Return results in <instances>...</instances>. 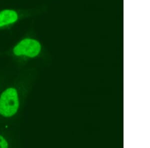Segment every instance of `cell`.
I'll return each instance as SVG.
<instances>
[{"instance_id":"cell-1","label":"cell","mask_w":150,"mask_h":148,"mask_svg":"<svg viewBox=\"0 0 150 148\" xmlns=\"http://www.w3.org/2000/svg\"><path fill=\"white\" fill-rule=\"evenodd\" d=\"M19 102L17 91L14 88H9L0 97V114L6 117L13 116L17 112Z\"/></svg>"},{"instance_id":"cell-3","label":"cell","mask_w":150,"mask_h":148,"mask_svg":"<svg viewBox=\"0 0 150 148\" xmlns=\"http://www.w3.org/2000/svg\"><path fill=\"white\" fill-rule=\"evenodd\" d=\"M17 19V14L14 11H3L0 13V27L15 22Z\"/></svg>"},{"instance_id":"cell-4","label":"cell","mask_w":150,"mask_h":148,"mask_svg":"<svg viewBox=\"0 0 150 148\" xmlns=\"http://www.w3.org/2000/svg\"><path fill=\"white\" fill-rule=\"evenodd\" d=\"M8 148V144L4 138L0 135V148Z\"/></svg>"},{"instance_id":"cell-2","label":"cell","mask_w":150,"mask_h":148,"mask_svg":"<svg viewBox=\"0 0 150 148\" xmlns=\"http://www.w3.org/2000/svg\"><path fill=\"white\" fill-rule=\"evenodd\" d=\"M41 49V45L38 41L26 39L21 41L14 48L13 52L18 56L25 55L34 58L39 55Z\"/></svg>"}]
</instances>
